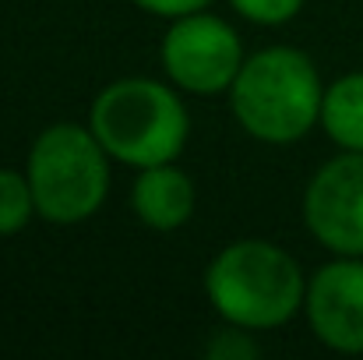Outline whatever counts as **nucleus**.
Wrapping results in <instances>:
<instances>
[{"label": "nucleus", "mask_w": 363, "mask_h": 360, "mask_svg": "<svg viewBox=\"0 0 363 360\" xmlns=\"http://www.w3.org/2000/svg\"><path fill=\"white\" fill-rule=\"evenodd\" d=\"M321 127L342 152H363V71H350L325 89Z\"/></svg>", "instance_id": "1a4fd4ad"}, {"label": "nucleus", "mask_w": 363, "mask_h": 360, "mask_svg": "<svg viewBox=\"0 0 363 360\" xmlns=\"http://www.w3.org/2000/svg\"><path fill=\"white\" fill-rule=\"evenodd\" d=\"M325 85L314 60L293 46H268L247 57L230 85V110L254 141L293 145L321 124Z\"/></svg>", "instance_id": "f03ea898"}, {"label": "nucleus", "mask_w": 363, "mask_h": 360, "mask_svg": "<svg viewBox=\"0 0 363 360\" xmlns=\"http://www.w3.org/2000/svg\"><path fill=\"white\" fill-rule=\"evenodd\" d=\"M257 354H261V347H257L254 332L243 325H230V322H226V329L212 332V339L205 343V357L212 360H254Z\"/></svg>", "instance_id": "9b49d317"}, {"label": "nucleus", "mask_w": 363, "mask_h": 360, "mask_svg": "<svg viewBox=\"0 0 363 360\" xmlns=\"http://www.w3.org/2000/svg\"><path fill=\"white\" fill-rule=\"evenodd\" d=\"M303 223L332 254L363 258V152H342L311 177Z\"/></svg>", "instance_id": "423d86ee"}, {"label": "nucleus", "mask_w": 363, "mask_h": 360, "mask_svg": "<svg viewBox=\"0 0 363 360\" xmlns=\"http://www.w3.org/2000/svg\"><path fill=\"white\" fill-rule=\"evenodd\" d=\"M303 315L318 343L335 354H363V258L335 254L307 279Z\"/></svg>", "instance_id": "0eeeda50"}, {"label": "nucleus", "mask_w": 363, "mask_h": 360, "mask_svg": "<svg viewBox=\"0 0 363 360\" xmlns=\"http://www.w3.org/2000/svg\"><path fill=\"white\" fill-rule=\"evenodd\" d=\"M303 268L272 240H233L205 272V297L216 315L250 332H268L296 318L303 311Z\"/></svg>", "instance_id": "f257e3e1"}, {"label": "nucleus", "mask_w": 363, "mask_h": 360, "mask_svg": "<svg viewBox=\"0 0 363 360\" xmlns=\"http://www.w3.org/2000/svg\"><path fill=\"white\" fill-rule=\"evenodd\" d=\"M130 4H138L141 11H148V14H159V18H184V14H194V11H205L212 0H130Z\"/></svg>", "instance_id": "ddd939ff"}, {"label": "nucleus", "mask_w": 363, "mask_h": 360, "mask_svg": "<svg viewBox=\"0 0 363 360\" xmlns=\"http://www.w3.org/2000/svg\"><path fill=\"white\" fill-rule=\"evenodd\" d=\"M89 127L110 159L130 170H145L177 163L191 134V117L173 82L166 85L155 78H121L96 96Z\"/></svg>", "instance_id": "7ed1b4c3"}, {"label": "nucleus", "mask_w": 363, "mask_h": 360, "mask_svg": "<svg viewBox=\"0 0 363 360\" xmlns=\"http://www.w3.org/2000/svg\"><path fill=\"white\" fill-rule=\"evenodd\" d=\"M25 177L32 184L39 219L53 227H78L92 219L110 195V152L85 124H50L35 134Z\"/></svg>", "instance_id": "20e7f679"}, {"label": "nucleus", "mask_w": 363, "mask_h": 360, "mask_svg": "<svg viewBox=\"0 0 363 360\" xmlns=\"http://www.w3.org/2000/svg\"><path fill=\"white\" fill-rule=\"evenodd\" d=\"M198 205L194 180L177 163H159L138 170V180L130 187V209L141 227L155 234H173L191 223Z\"/></svg>", "instance_id": "6e6552de"}, {"label": "nucleus", "mask_w": 363, "mask_h": 360, "mask_svg": "<svg viewBox=\"0 0 363 360\" xmlns=\"http://www.w3.org/2000/svg\"><path fill=\"white\" fill-rule=\"evenodd\" d=\"M35 216L39 212H35L28 177L18 170H0V237L21 234Z\"/></svg>", "instance_id": "9d476101"}, {"label": "nucleus", "mask_w": 363, "mask_h": 360, "mask_svg": "<svg viewBox=\"0 0 363 360\" xmlns=\"http://www.w3.org/2000/svg\"><path fill=\"white\" fill-rule=\"evenodd\" d=\"M230 7L254 25H286L300 14L303 0H230Z\"/></svg>", "instance_id": "f8f14e48"}, {"label": "nucleus", "mask_w": 363, "mask_h": 360, "mask_svg": "<svg viewBox=\"0 0 363 360\" xmlns=\"http://www.w3.org/2000/svg\"><path fill=\"white\" fill-rule=\"evenodd\" d=\"M159 57H162L166 78L180 92H191V96L230 92V85L237 82L247 60L233 25L205 11L173 18L162 36Z\"/></svg>", "instance_id": "39448f33"}]
</instances>
